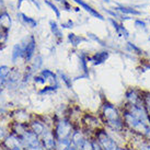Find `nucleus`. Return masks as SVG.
Listing matches in <instances>:
<instances>
[{
  "mask_svg": "<svg viewBox=\"0 0 150 150\" xmlns=\"http://www.w3.org/2000/svg\"><path fill=\"white\" fill-rule=\"evenodd\" d=\"M41 76H43L46 80H52V82H53V83H55V84L57 83L56 76H55L54 72H53V71H50V69H44V70H42Z\"/></svg>",
  "mask_w": 150,
  "mask_h": 150,
  "instance_id": "f3484780",
  "label": "nucleus"
},
{
  "mask_svg": "<svg viewBox=\"0 0 150 150\" xmlns=\"http://www.w3.org/2000/svg\"><path fill=\"white\" fill-rule=\"evenodd\" d=\"M102 114L101 116L103 121L108 124L113 130L115 132H122L125 127V123L122 116V112L114 104L110 102H104L102 105Z\"/></svg>",
  "mask_w": 150,
  "mask_h": 150,
  "instance_id": "f257e3e1",
  "label": "nucleus"
},
{
  "mask_svg": "<svg viewBox=\"0 0 150 150\" xmlns=\"http://www.w3.org/2000/svg\"><path fill=\"white\" fill-rule=\"evenodd\" d=\"M101 1H103V2H106V4H110V2H111L110 0H101Z\"/></svg>",
  "mask_w": 150,
  "mask_h": 150,
  "instance_id": "a878e982",
  "label": "nucleus"
},
{
  "mask_svg": "<svg viewBox=\"0 0 150 150\" xmlns=\"http://www.w3.org/2000/svg\"><path fill=\"white\" fill-rule=\"evenodd\" d=\"M125 99L126 103L128 104H137L142 102V91L135 89V88H129L128 90L125 92Z\"/></svg>",
  "mask_w": 150,
  "mask_h": 150,
  "instance_id": "423d86ee",
  "label": "nucleus"
},
{
  "mask_svg": "<svg viewBox=\"0 0 150 150\" xmlns=\"http://www.w3.org/2000/svg\"><path fill=\"white\" fill-rule=\"evenodd\" d=\"M108 21L111 23L112 25V28L114 29L115 31V33L118 38H124V40H128L129 36H130V33H129V31L127 30L124 23L122 21H118L116 19H114V18H108Z\"/></svg>",
  "mask_w": 150,
  "mask_h": 150,
  "instance_id": "7ed1b4c3",
  "label": "nucleus"
},
{
  "mask_svg": "<svg viewBox=\"0 0 150 150\" xmlns=\"http://www.w3.org/2000/svg\"><path fill=\"white\" fill-rule=\"evenodd\" d=\"M24 0H18V9H20L21 8V6H22V2H23Z\"/></svg>",
  "mask_w": 150,
  "mask_h": 150,
  "instance_id": "393cba45",
  "label": "nucleus"
},
{
  "mask_svg": "<svg viewBox=\"0 0 150 150\" xmlns=\"http://www.w3.org/2000/svg\"><path fill=\"white\" fill-rule=\"evenodd\" d=\"M60 26H62L63 29L71 30V29H74V26H75V23H74V21H72V20H67L66 22H63V23L60 24Z\"/></svg>",
  "mask_w": 150,
  "mask_h": 150,
  "instance_id": "412c9836",
  "label": "nucleus"
},
{
  "mask_svg": "<svg viewBox=\"0 0 150 150\" xmlns=\"http://www.w3.org/2000/svg\"><path fill=\"white\" fill-rule=\"evenodd\" d=\"M20 57H24V48H23V45L22 43H18L14 45L12 50V59L13 60H17L18 58Z\"/></svg>",
  "mask_w": 150,
  "mask_h": 150,
  "instance_id": "4468645a",
  "label": "nucleus"
},
{
  "mask_svg": "<svg viewBox=\"0 0 150 150\" xmlns=\"http://www.w3.org/2000/svg\"><path fill=\"white\" fill-rule=\"evenodd\" d=\"M18 18L20 19V21H21L25 26H29V28H31V29H35V28H38V20H35L34 18L29 17V16H26V14L23 13V12L18 13Z\"/></svg>",
  "mask_w": 150,
  "mask_h": 150,
  "instance_id": "9d476101",
  "label": "nucleus"
},
{
  "mask_svg": "<svg viewBox=\"0 0 150 150\" xmlns=\"http://www.w3.org/2000/svg\"><path fill=\"white\" fill-rule=\"evenodd\" d=\"M113 9L116 10L117 12L122 13L124 16H128V17H140L142 14L140 10H138L137 8L132 7V6H125V4H117L113 7Z\"/></svg>",
  "mask_w": 150,
  "mask_h": 150,
  "instance_id": "39448f33",
  "label": "nucleus"
},
{
  "mask_svg": "<svg viewBox=\"0 0 150 150\" xmlns=\"http://www.w3.org/2000/svg\"><path fill=\"white\" fill-rule=\"evenodd\" d=\"M134 28L139 31H145L146 32L148 30V24H147L146 20H144L142 18H137L134 20Z\"/></svg>",
  "mask_w": 150,
  "mask_h": 150,
  "instance_id": "dca6fc26",
  "label": "nucleus"
},
{
  "mask_svg": "<svg viewBox=\"0 0 150 150\" xmlns=\"http://www.w3.org/2000/svg\"><path fill=\"white\" fill-rule=\"evenodd\" d=\"M75 4H77L79 6L81 9H83L84 11H87L90 16H92L93 18H96L98 20H101V21H105V18L104 16L100 12V11H98V9H94L92 6H90L89 4H87L84 0H72Z\"/></svg>",
  "mask_w": 150,
  "mask_h": 150,
  "instance_id": "20e7f679",
  "label": "nucleus"
},
{
  "mask_svg": "<svg viewBox=\"0 0 150 150\" xmlns=\"http://www.w3.org/2000/svg\"><path fill=\"white\" fill-rule=\"evenodd\" d=\"M148 41H149V42H150V35H149V38H148Z\"/></svg>",
  "mask_w": 150,
  "mask_h": 150,
  "instance_id": "bb28decb",
  "label": "nucleus"
},
{
  "mask_svg": "<svg viewBox=\"0 0 150 150\" xmlns=\"http://www.w3.org/2000/svg\"><path fill=\"white\" fill-rule=\"evenodd\" d=\"M87 35H88V38H90L91 41H94V42H96L98 44H100L101 46H103V47H106V44H105V42L104 41H102L98 35H96L94 33H91V32H88L87 33Z\"/></svg>",
  "mask_w": 150,
  "mask_h": 150,
  "instance_id": "6ab92c4d",
  "label": "nucleus"
},
{
  "mask_svg": "<svg viewBox=\"0 0 150 150\" xmlns=\"http://www.w3.org/2000/svg\"><path fill=\"white\" fill-rule=\"evenodd\" d=\"M67 40H68L69 44H71L74 47H77V46H79L81 43L87 42L88 41V38H83L82 35H77V34L72 33V32H70V33L67 35Z\"/></svg>",
  "mask_w": 150,
  "mask_h": 150,
  "instance_id": "9b49d317",
  "label": "nucleus"
},
{
  "mask_svg": "<svg viewBox=\"0 0 150 150\" xmlns=\"http://www.w3.org/2000/svg\"><path fill=\"white\" fill-rule=\"evenodd\" d=\"M22 45L24 48V58L30 62L34 57L35 50H36V40L34 38V35L30 34L28 36H25L22 40Z\"/></svg>",
  "mask_w": 150,
  "mask_h": 150,
  "instance_id": "f03ea898",
  "label": "nucleus"
},
{
  "mask_svg": "<svg viewBox=\"0 0 150 150\" xmlns=\"http://www.w3.org/2000/svg\"><path fill=\"white\" fill-rule=\"evenodd\" d=\"M50 29L52 34L54 35V38H56V41L58 43H60L64 38V34L62 31V26H59V24L55 20H50Z\"/></svg>",
  "mask_w": 150,
  "mask_h": 150,
  "instance_id": "6e6552de",
  "label": "nucleus"
},
{
  "mask_svg": "<svg viewBox=\"0 0 150 150\" xmlns=\"http://www.w3.org/2000/svg\"><path fill=\"white\" fill-rule=\"evenodd\" d=\"M142 100H144V105L146 108L147 113L150 116V92L142 91Z\"/></svg>",
  "mask_w": 150,
  "mask_h": 150,
  "instance_id": "a211bd4d",
  "label": "nucleus"
},
{
  "mask_svg": "<svg viewBox=\"0 0 150 150\" xmlns=\"http://www.w3.org/2000/svg\"><path fill=\"white\" fill-rule=\"evenodd\" d=\"M11 17L9 16V13L4 10L0 12V28H4V29H11Z\"/></svg>",
  "mask_w": 150,
  "mask_h": 150,
  "instance_id": "ddd939ff",
  "label": "nucleus"
},
{
  "mask_svg": "<svg viewBox=\"0 0 150 150\" xmlns=\"http://www.w3.org/2000/svg\"><path fill=\"white\" fill-rule=\"evenodd\" d=\"M44 4L48 7V8L54 12L55 17L57 18V19H60V17H62V12H60V9L56 6V4H54V1H52V0H44Z\"/></svg>",
  "mask_w": 150,
  "mask_h": 150,
  "instance_id": "2eb2a0df",
  "label": "nucleus"
},
{
  "mask_svg": "<svg viewBox=\"0 0 150 150\" xmlns=\"http://www.w3.org/2000/svg\"><path fill=\"white\" fill-rule=\"evenodd\" d=\"M31 2L36 7L38 10H41V4H40V1H38V0H31Z\"/></svg>",
  "mask_w": 150,
  "mask_h": 150,
  "instance_id": "5701e85b",
  "label": "nucleus"
},
{
  "mask_svg": "<svg viewBox=\"0 0 150 150\" xmlns=\"http://www.w3.org/2000/svg\"><path fill=\"white\" fill-rule=\"evenodd\" d=\"M10 30L4 29V28H0V43L6 42V40L8 38V34Z\"/></svg>",
  "mask_w": 150,
  "mask_h": 150,
  "instance_id": "aec40b11",
  "label": "nucleus"
},
{
  "mask_svg": "<svg viewBox=\"0 0 150 150\" xmlns=\"http://www.w3.org/2000/svg\"><path fill=\"white\" fill-rule=\"evenodd\" d=\"M125 48L128 53H130V54H133V55H136V56H142V55H144V50H142L138 45H136L135 43L130 42V41H127V42L125 43Z\"/></svg>",
  "mask_w": 150,
  "mask_h": 150,
  "instance_id": "f8f14e48",
  "label": "nucleus"
},
{
  "mask_svg": "<svg viewBox=\"0 0 150 150\" xmlns=\"http://www.w3.org/2000/svg\"><path fill=\"white\" fill-rule=\"evenodd\" d=\"M110 57V52L106 50H100V52H96L92 55L91 57H89V62H91L93 65H101V64L105 63Z\"/></svg>",
  "mask_w": 150,
  "mask_h": 150,
  "instance_id": "0eeeda50",
  "label": "nucleus"
},
{
  "mask_svg": "<svg viewBox=\"0 0 150 150\" xmlns=\"http://www.w3.org/2000/svg\"><path fill=\"white\" fill-rule=\"evenodd\" d=\"M59 74H60V72H59ZM60 76H62V79L64 80V82L70 88L71 87V79H69V77H67L65 74H60Z\"/></svg>",
  "mask_w": 150,
  "mask_h": 150,
  "instance_id": "4be33fe9",
  "label": "nucleus"
},
{
  "mask_svg": "<svg viewBox=\"0 0 150 150\" xmlns=\"http://www.w3.org/2000/svg\"><path fill=\"white\" fill-rule=\"evenodd\" d=\"M6 8H4V0H0V12L1 11H4Z\"/></svg>",
  "mask_w": 150,
  "mask_h": 150,
  "instance_id": "b1692460",
  "label": "nucleus"
},
{
  "mask_svg": "<svg viewBox=\"0 0 150 150\" xmlns=\"http://www.w3.org/2000/svg\"><path fill=\"white\" fill-rule=\"evenodd\" d=\"M99 138H100V140L103 144L105 150H118L116 147V144L113 142L112 138L108 137V135H106V133H104L103 130H101Z\"/></svg>",
  "mask_w": 150,
  "mask_h": 150,
  "instance_id": "1a4fd4ad",
  "label": "nucleus"
}]
</instances>
